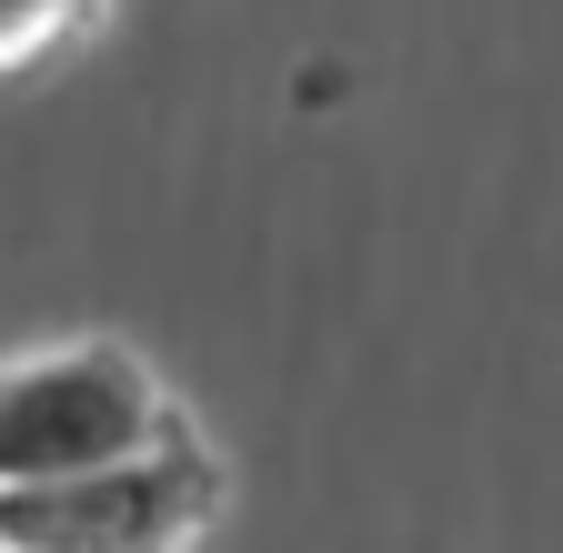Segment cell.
<instances>
[{"label":"cell","mask_w":563,"mask_h":553,"mask_svg":"<svg viewBox=\"0 0 563 553\" xmlns=\"http://www.w3.org/2000/svg\"><path fill=\"white\" fill-rule=\"evenodd\" d=\"M191 412L172 383L111 332H70L0 353V483H51V473H91L111 453H141L181 433Z\"/></svg>","instance_id":"1"},{"label":"cell","mask_w":563,"mask_h":553,"mask_svg":"<svg viewBox=\"0 0 563 553\" xmlns=\"http://www.w3.org/2000/svg\"><path fill=\"white\" fill-rule=\"evenodd\" d=\"M222 504H232L222 453L181 423L91 473L0 483V553H172L222 523Z\"/></svg>","instance_id":"2"},{"label":"cell","mask_w":563,"mask_h":553,"mask_svg":"<svg viewBox=\"0 0 563 553\" xmlns=\"http://www.w3.org/2000/svg\"><path fill=\"white\" fill-rule=\"evenodd\" d=\"M101 31V0H0V81L51 71L60 51H81Z\"/></svg>","instance_id":"3"}]
</instances>
